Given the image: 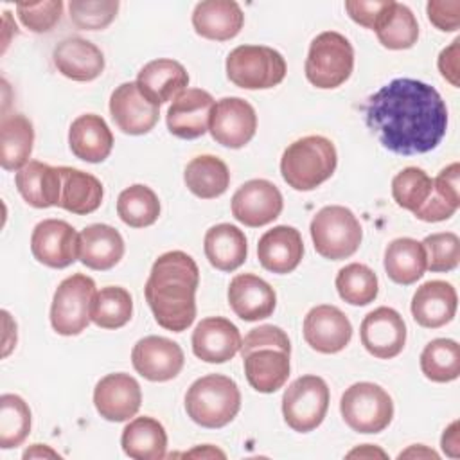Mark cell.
<instances>
[{"instance_id":"1","label":"cell","mask_w":460,"mask_h":460,"mask_svg":"<svg viewBox=\"0 0 460 460\" xmlns=\"http://www.w3.org/2000/svg\"><path fill=\"white\" fill-rule=\"evenodd\" d=\"M367 126L392 153L411 156L435 149L447 129V108L428 83L397 77L365 104Z\"/></svg>"},{"instance_id":"2","label":"cell","mask_w":460,"mask_h":460,"mask_svg":"<svg viewBox=\"0 0 460 460\" xmlns=\"http://www.w3.org/2000/svg\"><path fill=\"white\" fill-rule=\"evenodd\" d=\"M199 270L194 259L180 250L162 253L149 271L144 293L156 323L181 332L196 318Z\"/></svg>"},{"instance_id":"3","label":"cell","mask_w":460,"mask_h":460,"mask_svg":"<svg viewBox=\"0 0 460 460\" xmlns=\"http://www.w3.org/2000/svg\"><path fill=\"white\" fill-rule=\"evenodd\" d=\"M244 374L250 386L261 394H273L289 377L291 343L277 325H259L244 336L241 349Z\"/></svg>"},{"instance_id":"4","label":"cell","mask_w":460,"mask_h":460,"mask_svg":"<svg viewBox=\"0 0 460 460\" xmlns=\"http://www.w3.org/2000/svg\"><path fill=\"white\" fill-rule=\"evenodd\" d=\"M334 144L322 135H309L289 144L280 158V174L295 190H313L336 171Z\"/></svg>"},{"instance_id":"5","label":"cell","mask_w":460,"mask_h":460,"mask_svg":"<svg viewBox=\"0 0 460 460\" xmlns=\"http://www.w3.org/2000/svg\"><path fill=\"white\" fill-rule=\"evenodd\" d=\"M241 408L237 383L223 374H208L196 379L185 394V410L192 422L217 429L230 424Z\"/></svg>"},{"instance_id":"6","label":"cell","mask_w":460,"mask_h":460,"mask_svg":"<svg viewBox=\"0 0 460 460\" xmlns=\"http://www.w3.org/2000/svg\"><path fill=\"white\" fill-rule=\"evenodd\" d=\"M311 239L318 255L341 261L354 255L361 244L363 230L354 212L341 205L320 208L311 221Z\"/></svg>"},{"instance_id":"7","label":"cell","mask_w":460,"mask_h":460,"mask_svg":"<svg viewBox=\"0 0 460 460\" xmlns=\"http://www.w3.org/2000/svg\"><path fill=\"white\" fill-rule=\"evenodd\" d=\"M352 68L354 49L343 34L325 31L311 41L305 58V77L313 86L322 90L338 88L350 77Z\"/></svg>"},{"instance_id":"8","label":"cell","mask_w":460,"mask_h":460,"mask_svg":"<svg viewBox=\"0 0 460 460\" xmlns=\"http://www.w3.org/2000/svg\"><path fill=\"white\" fill-rule=\"evenodd\" d=\"M226 77L244 90H266L280 84L288 66L284 56L264 45H239L226 56Z\"/></svg>"},{"instance_id":"9","label":"cell","mask_w":460,"mask_h":460,"mask_svg":"<svg viewBox=\"0 0 460 460\" xmlns=\"http://www.w3.org/2000/svg\"><path fill=\"white\" fill-rule=\"evenodd\" d=\"M340 411L352 431L381 433L394 419V401L379 385L361 381L343 392Z\"/></svg>"},{"instance_id":"10","label":"cell","mask_w":460,"mask_h":460,"mask_svg":"<svg viewBox=\"0 0 460 460\" xmlns=\"http://www.w3.org/2000/svg\"><path fill=\"white\" fill-rule=\"evenodd\" d=\"M95 282L84 273H74L59 282L50 305L52 329L61 336H77L92 322Z\"/></svg>"},{"instance_id":"11","label":"cell","mask_w":460,"mask_h":460,"mask_svg":"<svg viewBox=\"0 0 460 460\" xmlns=\"http://www.w3.org/2000/svg\"><path fill=\"white\" fill-rule=\"evenodd\" d=\"M329 410V386L320 376H300L282 395V415L286 424L298 433L316 429Z\"/></svg>"},{"instance_id":"12","label":"cell","mask_w":460,"mask_h":460,"mask_svg":"<svg viewBox=\"0 0 460 460\" xmlns=\"http://www.w3.org/2000/svg\"><path fill=\"white\" fill-rule=\"evenodd\" d=\"M208 131L212 138L225 147H244L257 131L253 106L241 97L219 99L212 108Z\"/></svg>"},{"instance_id":"13","label":"cell","mask_w":460,"mask_h":460,"mask_svg":"<svg viewBox=\"0 0 460 460\" xmlns=\"http://www.w3.org/2000/svg\"><path fill=\"white\" fill-rule=\"evenodd\" d=\"M79 234L63 219L40 221L31 235L34 259L49 268H66L79 259Z\"/></svg>"},{"instance_id":"14","label":"cell","mask_w":460,"mask_h":460,"mask_svg":"<svg viewBox=\"0 0 460 460\" xmlns=\"http://www.w3.org/2000/svg\"><path fill=\"white\" fill-rule=\"evenodd\" d=\"M232 216L252 228L275 221L284 207L282 194L268 180L255 178L243 183L232 196Z\"/></svg>"},{"instance_id":"15","label":"cell","mask_w":460,"mask_h":460,"mask_svg":"<svg viewBox=\"0 0 460 460\" xmlns=\"http://www.w3.org/2000/svg\"><path fill=\"white\" fill-rule=\"evenodd\" d=\"M131 363L144 379L164 383L181 372L185 356L176 341L164 336H146L135 343Z\"/></svg>"},{"instance_id":"16","label":"cell","mask_w":460,"mask_h":460,"mask_svg":"<svg viewBox=\"0 0 460 460\" xmlns=\"http://www.w3.org/2000/svg\"><path fill=\"white\" fill-rule=\"evenodd\" d=\"M359 338L368 354L379 359H392L404 349L406 323L395 309L381 305L363 318Z\"/></svg>"},{"instance_id":"17","label":"cell","mask_w":460,"mask_h":460,"mask_svg":"<svg viewBox=\"0 0 460 460\" xmlns=\"http://www.w3.org/2000/svg\"><path fill=\"white\" fill-rule=\"evenodd\" d=\"M350 338L352 323L336 305H316L304 318V340L316 352L336 354L349 345Z\"/></svg>"},{"instance_id":"18","label":"cell","mask_w":460,"mask_h":460,"mask_svg":"<svg viewBox=\"0 0 460 460\" xmlns=\"http://www.w3.org/2000/svg\"><path fill=\"white\" fill-rule=\"evenodd\" d=\"M142 402V390L137 379L124 372L104 376L93 390L97 413L110 422H124L137 415Z\"/></svg>"},{"instance_id":"19","label":"cell","mask_w":460,"mask_h":460,"mask_svg":"<svg viewBox=\"0 0 460 460\" xmlns=\"http://www.w3.org/2000/svg\"><path fill=\"white\" fill-rule=\"evenodd\" d=\"M110 113L115 126L126 135L149 133L160 117V108L142 95L137 83L119 84L110 97Z\"/></svg>"},{"instance_id":"20","label":"cell","mask_w":460,"mask_h":460,"mask_svg":"<svg viewBox=\"0 0 460 460\" xmlns=\"http://www.w3.org/2000/svg\"><path fill=\"white\" fill-rule=\"evenodd\" d=\"M214 97L201 88L183 90L167 110V129L185 140H194L208 131Z\"/></svg>"},{"instance_id":"21","label":"cell","mask_w":460,"mask_h":460,"mask_svg":"<svg viewBox=\"0 0 460 460\" xmlns=\"http://www.w3.org/2000/svg\"><path fill=\"white\" fill-rule=\"evenodd\" d=\"M192 352L207 363L230 361L241 349L239 329L223 316L203 318L192 331Z\"/></svg>"},{"instance_id":"22","label":"cell","mask_w":460,"mask_h":460,"mask_svg":"<svg viewBox=\"0 0 460 460\" xmlns=\"http://www.w3.org/2000/svg\"><path fill=\"white\" fill-rule=\"evenodd\" d=\"M228 304L244 322H257L273 314L277 305L275 289L253 273H239L230 280Z\"/></svg>"},{"instance_id":"23","label":"cell","mask_w":460,"mask_h":460,"mask_svg":"<svg viewBox=\"0 0 460 460\" xmlns=\"http://www.w3.org/2000/svg\"><path fill=\"white\" fill-rule=\"evenodd\" d=\"M137 86L155 106L174 101L189 84L185 66L174 59L160 58L144 65L137 75Z\"/></svg>"},{"instance_id":"24","label":"cell","mask_w":460,"mask_h":460,"mask_svg":"<svg viewBox=\"0 0 460 460\" xmlns=\"http://www.w3.org/2000/svg\"><path fill=\"white\" fill-rule=\"evenodd\" d=\"M304 243L295 226L279 225L264 232L257 244V257L264 270L286 275L291 273L302 261Z\"/></svg>"},{"instance_id":"25","label":"cell","mask_w":460,"mask_h":460,"mask_svg":"<svg viewBox=\"0 0 460 460\" xmlns=\"http://www.w3.org/2000/svg\"><path fill=\"white\" fill-rule=\"evenodd\" d=\"M54 66L72 81L86 83L97 79L104 70V56L97 45L83 38H65L52 52Z\"/></svg>"},{"instance_id":"26","label":"cell","mask_w":460,"mask_h":460,"mask_svg":"<svg viewBox=\"0 0 460 460\" xmlns=\"http://www.w3.org/2000/svg\"><path fill=\"white\" fill-rule=\"evenodd\" d=\"M456 291L446 280H428L417 288L411 298V316L426 329L449 323L456 313Z\"/></svg>"},{"instance_id":"27","label":"cell","mask_w":460,"mask_h":460,"mask_svg":"<svg viewBox=\"0 0 460 460\" xmlns=\"http://www.w3.org/2000/svg\"><path fill=\"white\" fill-rule=\"evenodd\" d=\"M243 23V9L234 0H203L192 11V27L207 40H232L241 32Z\"/></svg>"},{"instance_id":"28","label":"cell","mask_w":460,"mask_h":460,"mask_svg":"<svg viewBox=\"0 0 460 460\" xmlns=\"http://www.w3.org/2000/svg\"><path fill=\"white\" fill-rule=\"evenodd\" d=\"M16 189L20 196L34 208L59 207L61 199V169L49 164L31 160L14 176Z\"/></svg>"},{"instance_id":"29","label":"cell","mask_w":460,"mask_h":460,"mask_svg":"<svg viewBox=\"0 0 460 460\" xmlns=\"http://www.w3.org/2000/svg\"><path fill=\"white\" fill-rule=\"evenodd\" d=\"M68 146L75 158L99 164L111 153L113 133L101 115L84 113L70 124Z\"/></svg>"},{"instance_id":"30","label":"cell","mask_w":460,"mask_h":460,"mask_svg":"<svg viewBox=\"0 0 460 460\" xmlns=\"http://www.w3.org/2000/svg\"><path fill=\"white\" fill-rule=\"evenodd\" d=\"M79 261L97 271L111 270L124 255V239L110 225L93 223L79 234Z\"/></svg>"},{"instance_id":"31","label":"cell","mask_w":460,"mask_h":460,"mask_svg":"<svg viewBox=\"0 0 460 460\" xmlns=\"http://www.w3.org/2000/svg\"><path fill=\"white\" fill-rule=\"evenodd\" d=\"M205 257L219 271L237 270L248 255V243L244 232L230 223L210 226L203 241Z\"/></svg>"},{"instance_id":"32","label":"cell","mask_w":460,"mask_h":460,"mask_svg":"<svg viewBox=\"0 0 460 460\" xmlns=\"http://www.w3.org/2000/svg\"><path fill=\"white\" fill-rule=\"evenodd\" d=\"M122 451L135 460H162L167 451L165 428L153 417H137L120 435Z\"/></svg>"},{"instance_id":"33","label":"cell","mask_w":460,"mask_h":460,"mask_svg":"<svg viewBox=\"0 0 460 460\" xmlns=\"http://www.w3.org/2000/svg\"><path fill=\"white\" fill-rule=\"evenodd\" d=\"M32 144V122L22 113L4 115L0 124V165L5 171H20L31 162Z\"/></svg>"},{"instance_id":"34","label":"cell","mask_w":460,"mask_h":460,"mask_svg":"<svg viewBox=\"0 0 460 460\" xmlns=\"http://www.w3.org/2000/svg\"><path fill=\"white\" fill-rule=\"evenodd\" d=\"M63 187H61V199L59 207L77 214L86 216L95 212L102 203V183L90 172L74 167H59Z\"/></svg>"},{"instance_id":"35","label":"cell","mask_w":460,"mask_h":460,"mask_svg":"<svg viewBox=\"0 0 460 460\" xmlns=\"http://www.w3.org/2000/svg\"><path fill=\"white\" fill-rule=\"evenodd\" d=\"M386 275L402 286H410L422 279L426 271V250L422 243L411 237L394 239L385 250Z\"/></svg>"},{"instance_id":"36","label":"cell","mask_w":460,"mask_h":460,"mask_svg":"<svg viewBox=\"0 0 460 460\" xmlns=\"http://www.w3.org/2000/svg\"><path fill=\"white\" fill-rule=\"evenodd\" d=\"M183 180L194 196L214 199L226 192L230 185V171L221 158L214 155H199L187 164Z\"/></svg>"},{"instance_id":"37","label":"cell","mask_w":460,"mask_h":460,"mask_svg":"<svg viewBox=\"0 0 460 460\" xmlns=\"http://www.w3.org/2000/svg\"><path fill=\"white\" fill-rule=\"evenodd\" d=\"M377 40L390 50L411 49L419 38V23L411 9L404 4L394 2L376 27Z\"/></svg>"},{"instance_id":"38","label":"cell","mask_w":460,"mask_h":460,"mask_svg":"<svg viewBox=\"0 0 460 460\" xmlns=\"http://www.w3.org/2000/svg\"><path fill=\"white\" fill-rule=\"evenodd\" d=\"M117 214L131 228L151 226L160 216L158 196L151 187L135 183L119 194Z\"/></svg>"},{"instance_id":"39","label":"cell","mask_w":460,"mask_h":460,"mask_svg":"<svg viewBox=\"0 0 460 460\" xmlns=\"http://www.w3.org/2000/svg\"><path fill=\"white\" fill-rule=\"evenodd\" d=\"M420 370L433 383H449L460 376V345L449 338L431 340L420 354Z\"/></svg>"},{"instance_id":"40","label":"cell","mask_w":460,"mask_h":460,"mask_svg":"<svg viewBox=\"0 0 460 460\" xmlns=\"http://www.w3.org/2000/svg\"><path fill=\"white\" fill-rule=\"evenodd\" d=\"M133 314V298L120 286L101 288L92 304V322L101 329L124 327Z\"/></svg>"},{"instance_id":"41","label":"cell","mask_w":460,"mask_h":460,"mask_svg":"<svg viewBox=\"0 0 460 460\" xmlns=\"http://www.w3.org/2000/svg\"><path fill=\"white\" fill-rule=\"evenodd\" d=\"M336 289L341 300L350 305H368L376 300L379 284L376 273L361 264L352 262L343 266L336 275Z\"/></svg>"},{"instance_id":"42","label":"cell","mask_w":460,"mask_h":460,"mask_svg":"<svg viewBox=\"0 0 460 460\" xmlns=\"http://www.w3.org/2000/svg\"><path fill=\"white\" fill-rule=\"evenodd\" d=\"M31 433L29 404L14 394L0 397V447L13 449L25 442Z\"/></svg>"},{"instance_id":"43","label":"cell","mask_w":460,"mask_h":460,"mask_svg":"<svg viewBox=\"0 0 460 460\" xmlns=\"http://www.w3.org/2000/svg\"><path fill=\"white\" fill-rule=\"evenodd\" d=\"M433 192V178L419 167H406L392 180L394 201L410 212H417Z\"/></svg>"},{"instance_id":"44","label":"cell","mask_w":460,"mask_h":460,"mask_svg":"<svg viewBox=\"0 0 460 460\" xmlns=\"http://www.w3.org/2000/svg\"><path fill=\"white\" fill-rule=\"evenodd\" d=\"M117 0H72L68 4L70 20L81 31L106 29L117 16Z\"/></svg>"},{"instance_id":"45","label":"cell","mask_w":460,"mask_h":460,"mask_svg":"<svg viewBox=\"0 0 460 460\" xmlns=\"http://www.w3.org/2000/svg\"><path fill=\"white\" fill-rule=\"evenodd\" d=\"M422 246L426 250V270L433 273L451 271L460 262V239L453 232L426 235Z\"/></svg>"},{"instance_id":"46","label":"cell","mask_w":460,"mask_h":460,"mask_svg":"<svg viewBox=\"0 0 460 460\" xmlns=\"http://www.w3.org/2000/svg\"><path fill=\"white\" fill-rule=\"evenodd\" d=\"M16 13L20 22L32 32H49L63 14L61 0L45 2H20L16 4Z\"/></svg>"},{"instance_id":"47","label":"cell","mask_w":460,"mask_h":460,"mask_svg":"<svg viewBox=\"0 0 460 460\" xmlns=\"http://www.w3.org/2000/svg\"><path fill=\"white\" fill-rule=\"evenodd\" d=\"M390 4H392V0H379V2L377 0H370V2H367V0H347L345 9L356 23L376 31L377 23L381 22L385 13L388 11Z\"/></svg>"},{"instance_id":"48","label":"cell","mask_w":460,"mask_h":460,"mask_svg":"<svg viewBox=\"0 0 460 460\" xmlns=\"http://www.w3.org/2000/svg\"><path fill=\"white\" fill-rule=\"evenodd\" d=\"M428 20L444 32H453L460 27V2L458 0H429L426 5Z\"/></svg>"},{"instance_id":"49","label":"cell","mask_w":460,"mask_h":460,"mask_svg":"<svg viewBox=\"0 0 460 460\" xmlns=\"http://www.w3.org/2000/svg\"><path fill=\"white\" fill-rule=\"evenodd\" d=\"M433 190L447 203L460 207V164L453 162L444 167L433 180Z\"/></svg>"},{"instance_id":"50","label":"cell","mask_w":460,"mask_h":460,"mask_svg":"<svg viewBox=\"0 0 460 460\" xmlns=\"http://www.w3.org/2000/svg\"><path fill=\"white\" fill-rule=\"evenodd\" d=\"M458 45H460V38H455L451 41L449 47H446L440 54H438V70L442 74V77L451 83V86H460V65H458Z\"/></svg>"},{"instance_id":"51","label":"cell","mask_w":460,"mask_h":460,"mask_svg":"<svg viewBox=\"0 0 460 460\" xmlns=\"http://www.w3.org/2000/svg\"><path fill=\"white\" fill-rule=\"evenodd\" d=\"M440 446L442 451L451 456V458H458L460 456V438H458V420H453L442 433L440 438Z\"/></svg>"},{"instance_id":"52","label":"cell","mask_w":460,"mask_h":460,"mask_svg":"<svg viewBox=\"0 0 460 460\" xmlns=\"http://www.w3.org/2000/svg\"><path fill=\"white\" fill-rule=\"evenodd\" d=\"M34 456H50V458H59V455L56 451H52L49 446H41V444H34L31 449H27L23 453V458H34Z\"/></svg>"},{"instance_id":"53","label":"cell","mask_w":460,"mask_h":460,"mask_svg":"<svg viewBox=\"0 0 460 460\" xmlns=\"http://www.w3.org/2000/svg\"><path fill=\"white\" fill-rule=\"evenodd\" d=\"M402 456H417V458H420V456H426V458H438V455L433 451V449H428L426 446H411L410 449H406L404 453H401L399 455V458H402Z\"/></svg>"},{"instance_id":"54","label":"cell","mask_w":460,"mask_h":460,"mask_svg":"<svg viewBox=\"0 0 460 460\" xmlns=\"http://www.w3.org/2000/svg\"><path fill=\"white\" fill-rule=\"evenodd\" d=\"M221 456L225 458V453L219 449H214L212 446H205V449H192L190 453H185V456Z\"/></svg>"}]
</instances>
